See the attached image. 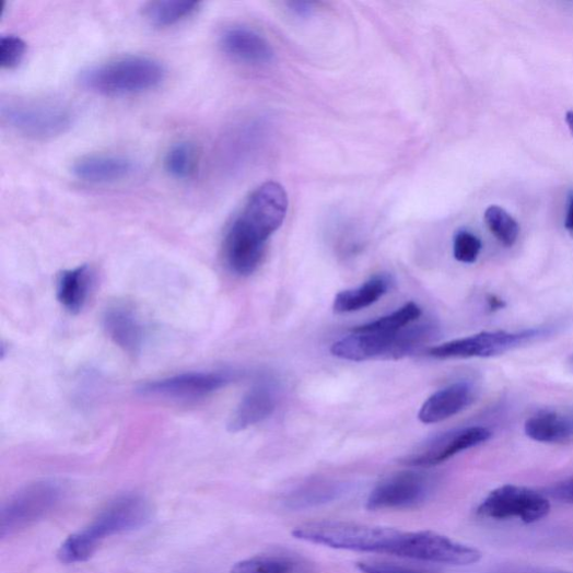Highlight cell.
Masks as SVG:
<instances>
[{"mask_svg":"<svg viewBox=\"0 0 573 573\" xmlns=\"http://www.w3.org/2000/svg\"><path fill=\"white\" fill-rule=\"evenodd\" d=\"M289 212V196L273 182L258 187L229 226L223 255L229 269L242 277L260 266L269 237L282 225Z\"/></svg>","mask_w":573,"mask_h":573,"instance_id":"6da1fadb","label":"cell"},{"mask_svg":"<svg viewBox=\"0 0 573 573\" xmlns=\"http://www.w3.org/2000/svg\"><path fill=\"white\" fill-rule=\"evenodd\" d=\"M152 513L145 499L122 496L109 504L87 528L70 536L60 547L58 559L65 564L85 562L107 538L145 527Z\"/></svg>","mask_w":573,"mask_h":573,"instance_id":"7a4b0ae2","label":"cell"},{"mask_svg":"<svg viewBox=\"0 0 573 573\" xmlns=\"http://www.w3.org/2000/svg\"><path fill=\"white\" fill-rule=\"evenodd\" d=\"M401 533L352 522L316 521L299 525L293 536L331 549L391 556Z\"/></svg>","mask_w":573,"mask_h":573,"instance_id":"3957f363","label":"cell"},{"mask_svg":"<svg viewBox=\"0 0 573 573\" xmlns=\"http://www.w3.org/2000/svg\"><path fill=\"white\" fill-rule=\"evenodd\" d=\"M166 75L164 67L147 57H126L90 67L80 73V84L102 95H128L153 90Z\"/></svg>","mask_w":573,"mask_h":573,"instance_id":"277c9868","label":"cell"},{"mask_svg":"<svg viewBox=\"0 0 573 573\" xmlns=\"http://www.w3.org/2000/svg\"><path fill=\"white\" fill-rule=\"evenodd\" d=\"M3 122L16 133L37 140L66 133L73 125L72 110L49 100L9 98L0 106Z\"/></svg>","mask_w":573,"mask_h":573,"instance_id":"5b68a950","label":"cell"},{"mask_svg":"<svg viewBox=\"0 0 573 573\" xmlns=\"http://www.w3.org/2000/svg\"><path fill=\"white\" fill-rule=\"evenodd\" d=\"M550 328H531L527 330L483 331L476 336L455 340L428 351L430 356L447 359L493 358L521 347L534 343L550 336Z\"/></svg>","mask_w":573,"mask_h":573,"instance_id":"8992f818","label":"cell"},{"mask_svg":"<svg viewBox=\"0 0 573 573\" xmlns=\"http://www.w3.org/2000/svg\"><path fill=\"white\" fill-rule=\"evenodd\" d=\"M62 498L61 488L50 481L31 484L17 492L0 511V537L5 539L50 514Z\"/></svg>","mask_w":573,"mask_h":573,"instance_id":"52a82bcc","label":"cell"},{"mask_svg":"<svg viewBox=\"0 0 573 573\" xmlns=\"http://www.w3.org/2000/svg\"><path fill=\"white\" fill-rule=\"evenodd\" d=\"M391 556L447 565H470L482 552L433 531L401 533Z\"/></svg>","mask_w":573,"mask_h":573,"instance_id":"ba28073f","label":"cell"},{"mask_svg":"<svg viewBox=\"0 0 573 573\" xmlns=\"http://www.w3.org/2000/svg\"><path fill=\"white\" fill-rule=\"evenodd\" d=\"M232 378V373L226 371L187 372L149 382L139 393L166 400H199L224 388Z\"/></svg>","mask_w":573,"mask_h":573,"instance_id":"9c48e42d","label":"cell"},{"mask_svg":"<svg viewBox=\"0 0 573 573\" xmlns=\"http://www.w3.org/2000/svg\"><path fill=\"white\" fill-rule=\"evenodd\" d=\"M550 510V502L540 493L528 488L504 486L491 492L477 513L487 518H518L524 523H535L545 518Z\"/></svg>","mask_w":573,"mask_h":573,"instance_id":"30bf717a","label":"cell"},{"mask_svg":"<svg viewBox=\"0 0 573 573\" xmlns=\"http://www.w3.org/2000/svg\"><path fill=\"white\" fill-rule=\"evenodd\" d=\"M432 492L430 477L417 471L395 473L377 484L370 493L366 508L370 511L410 508L424 502Z\"/></svg>","mask_w":573,"mask_h":573,"instance_id":"8fae6325","label":"cell"},{"mask_svg":"<svg viewBox=\"0 0 573 573\" xmlns=\"http://www.w3.org/2000/svg\"><path fill=\"white\" fill-rule=\"evenodd\" d=\"M491 437L492 433L484 426L451 430L419 446L405 458L404 464L420 468L436 466L464 451L487 443Z\"/></svg>","mask_w":573,"mask_h":573,"instance_id":"7c38bea8","label":"cell"},{"mask_svg":"<svg viewBox=\"0 0 573 573\" xmlns=\"http://www.w3.org/2000/svg\"><path fill=\"white\" fill-rule=\"evenodd\" d=\"M399 331H372L354 328L351 336L334 343L330 352L334 356L353 362L374 359L389 360Z\"/></svg>","mask_w":573,"mask_h":573,"instance_id":"4fadbf2b","label":"cell"},{"mask_svg":"<svg viewBox=\"0 0 573 573\" xmlns=\"http://www.w3.org/2000/svg\"><path fill=\"white\" fill-rule=\"evenodd\" d=\"M220 45L232 59L253 66L268 65L274 57L270 43L258 32L245 26L226 28L220 37Z\"/></svg>","mask_w":573,"mask_h":573,"instance_id":"5bb4252c","label":"cell"},{"mask_svg":"<svg viewBox=\"0 0 573 573\" xmlns=\"http://www.w3.org/2000/svg\"><path fill=\"white\" fill-rule=\"evenodd\" d=\"M133 172L135 164L131 160L113 154L86 155L72 166V173L78 179L95 185L122 182Z\"/></svg>","mask_w":573,"mask_h":573,"instance_id":"9a60e30c","label":"cell"},{"mask_svg":"<svg viewBox=\"0 0 573 573\" xmlns=\"http://www.w3.org/2000/svg\"><path fill=\"white\" fill-rule=\"evenodd\" d=\"M475 393L469 382H457L430 397L419 411V420L424 424L445 421L468 408L475 400Z\"/></svg>","mask_w":573,"mask_h":573,"instance_id":"2e32d148","label":"cell"},{"mask_svg":"<svg viewBox=\"0 0 573 573\" xmlns=\"http://www.w3.org/2000/svg\"><path fill=\"white\" fill-rule=\"evenodd\" d=\"M104 328L110 340L130 355L141 352L145 330L136 314L124 305H114L104 314Z\"/></svg>","mask_w":573,"mask_h":573,"instance_id":"e0dca14e","label":"cell"},{"mask_svg":"<svg viewBox=\"0 0 573 573\" xmlns=\"http://www.w3.org/2000/svg\"><path fill=\"white\" fill-rule=\"evenodd\" d=\"M277 404L274 389L267 382H259L237 406L230 422L231 433L243 432L272 414Z\"/></svg>","mask_w":573,"mask_h":573,"instance_id":"ac0fdd59","label":"cell"},{"mask_svg":"<svg viewBox=\"0 0 573 573\" xmlns=\"http://www.w3.org/2000/svg\"><path fill=\"white\" fill-rule=\"evenodd\" d=\"M529 438L543 444H558L573 437V413L541 412L525 422Z\"/></svg>","mask_w":573,"mask_h":573,"instance_id":"d6986e66","label":"cell"},{"mask_svg":"<svg viewBox=\"0 0 573 573\" xmlns=\"http://www.w3.org/2000/svg\"><path fill=\"white\" fill-rule=\"evenodd\" d=\"M391 280L387 274H377L355 290L344 291L334 301V311L338 314L359 312L375 304L390 290Z\"/></svg>","mask_w":573,"mask_h":573,"instance_id":"ffe728a7","label":"cell"},{"mask_svg":"<svg viewBox=\"0 0 573 573\" xmlns=\"http://www.w3.org/2000/svg\"><path fill=\"white\" fill-rule=\"evenodd\" d=\"M92 284V272L87 266L65 270L59 279L57 294L60 304L71 314H79L85 306Z\"/></svg>","mask_w":573,"mask_h":573,"instance_id":"44dd1931","label":"cell"},{"mask_svg":"<svg viewBox=\"0 0 573 573\" xmlns=\"http://www.w3.org/2000/svg\"><path fill=\"white\" fill-rule=\"evenodd\" d=\"M200 8L198 2L188 0H159L143 9V15L156 27H167L195 14Z\"/></svg>","mask_w":573,"mask_h":573,"instance_id":"7402d4cb","label":"cell"},{"mask_svg":"<svg viewBox=\"0 0 573 573\" xmlns=\"http://www.w3.org/2000/svg\"><path fill=\"white\" fill-rule=\"evenodd\" d=\"M164 165L166 172L176 179L192 177L198 166V151L192 142L179 141L167 152Z\"/></svg>","mask_w":573,"mask_h":573,"instance_id":"603a6c76","label":"cell"},{"mask_svg":"<svg viewBox=\"0 0 573 573\" xmlns=\"http://www.w3.org/2000/svg\"><path fill=\"white\" fill-rule=\"evenodd\" d=\"M486 222L498 241L505 247H512L518 237L519 226L504 209L493 206L486 212Z\"/></svg>","mask_w":573,"mask_h":573,"instance_id":"cb8c5ba5","label":"cell"},{"mask_svg":"<svg viewBox=\"0 0 573 573\" xmlns=\"http://www.w3.org/2000/svg\"><path fill=\"white\" fill-rule=\"evenodd\" d=\"M421 316L420 307L414 303H409L397 312L381 317L374 321L356 327L359 330L372 331H399L411 325Z\"/></svg>","mask_w":573,"mask_h":573,"instance_id":"d4e9b609","label":"cell"},{"mask_svg":"<svg viewBox=\"0 0 573 573\" xmlns=\"http://www.w3.org/2000/svg\"><path fill=\"white\" fill-rule=\"evenodd\" d=\"M293 563L280 557L260 556L234 564L230 573H291Z\"/></svg>","mask_w":573,"mask_h":573,"instance_id":"484cf974","label":"cell"},{"mask_svg":"<svg viewBox=\"0 0 573 573\" xmlns=\"http://www.w3.org/2000/svg\"><path fill=\"white\" fill-rule=\"evenodd\" d=\"M482 250L479 237L469 231H459L454 238V257L463 264H473Z\"/></svg>","mask_w":573,"mask_h":573,"instance_id":"4316f807","label":"cell"},{"mask_svg":"<svg viewBox=\"0 0 573 573\" xmlns=\"http://www.w3.org/2000/svg\"><path fill=\"white\" fill-rule=\"evenodd\" d=\"M26 54V43L19 36L7 35L0 38V66L3 69L17 67Z\"/></svg>","mask_w":573,"mask_h":573,"instance_id":"83f0119b","label":"cell"},{"mask_svg":"<svg viewBox=\"0 0 573 573\" xmlns=\"http://www.w3.org/2000/svg\"><path fill=\"white\" fill-rule=\"evenodd\" d=\"M334 494H336V491L328 489H306L286 499L285 503L289 504L291 508H307L332 500Z\"/></svg>","mask_w":573,"mask_h":573,"instance_id":"f1b7e54d","label":"cell"},{"mask_svg":"<svg viewBox=\"0 0 573 573\" xmlns=\"http://www.w3.org/2000/svg\"><path fill=\"white\" fill-rule=\"evenodd\" d=\"M358 569L362 573H432L425 570L406 566L397 563L389 562H359Z\"/></svg>","mask_w":573,"mask_h":573,"instance_id":"f546056e","label":"cell"},{"mask_svg":"<svg viewBox=\"0 0 573 573\" xmlns=\"http://www.w3.org/2000/svg\"><path fill=\"white\" fill-rule=\"evenodd\" d=\"M551 495L559 501L573 504V479L553 488Z\"/></svg>","mask_w":573,"mask_h":573,"instance_id":"4dcf8cb0","label":"cell"},{"mask_svg":"<svg viewBox=\"0 0 573 573\" xmlns=\"http://www.w3.org/2000/svg\"><path fill=\"white\" fill-rule=\"evenodd\" d=\"M289 8L297 16L305 17L312 13L313 5L309 3H290Z\"/></svg>","mask_w":573,"mask_h":573,"instance_id":"1f68e13d","label":"cell"},{"mask_svg":"<svg viewBox=\"0 0 573 573\" xmlns=\"http://www.w3.org/2000/svg\"><path fill=\"white\" fill-rule=\"evenodd\" d=\"M564 225L566 231L573 236V194L569 198Z\"/></svg>","mask_w":573,"mask_h":573,"instance_id":"d6a6232c","label":"cell"},{"mask_svg":"<svg viewBox=\"0 0 573 573\" xmlns=\"http://www.w3.org/2000/svg\"><path fill=\"white\" fill-rule=\"evenodd\" d=\"M489 305H490V308L493 309V311L502 309V308L505 307L504 302L501 301L500 299L495 297V296H491L489 299Z\"/></svg>","mask_w":573,"mask_h":573,"instance_id":"836d02e7","label":"cell"},{"mask_svg":"<svg viewBox=\"0 0 573 573\" xmlns=\"http://www.w3.org/2000/svg\"><path fill=\"white\" fill-rule=\"evenodd\" d=\"M565 121L568 124V127H569L571 133L573 135V112L566 113Z\"/></svg>","mask_w":573,"mask_h":573,"instance_id":"e575fe53","label":"cell"},{"mask_svg":"<svg viewBox=\"0 0 573 573\" xmlns=\"http://www.w3.org/2000/svg\"><path fill=\"white\" fill-rule=\"evenodd\" d=\"M568 364H569L571 371H573V355L570 356Z\"/></svg>","mask_w":573,"mask_h":573,"instance_id":"d590c367","label":"cell"}]
</instances>
